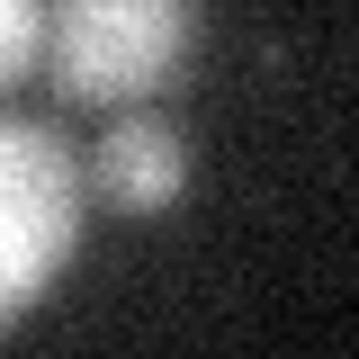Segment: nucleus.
<instances>
[{
  "label": "nucleus",
  "mask_w": 359,
  "mask_h": 359,
  "mask_svg": "<svg viewBox=\"0 0 359 359\" xmlns=\"http://www.w3.org/2000/svg\"><path fill=\"white\" fill-rule=\"evenodd\" d=\"M99 198L117 216H162L189 198V135L153 108H126L99 144Z\"/></svg>",
  "instance_id": "nucleus-3"
},
{
  "label": "nucleus",
  "mask_w": 359,
  "mask_h": 359,
  "mask_svg": "<svg viewBox=\"0 0 359 359\" xmlns=\"http://www.w3.org/2000/svg\"><path fill=\"white\" fill-rule=\"evenodd\" d=\"M198 0H45V63L81 108H144L189 72Z\"/></svg>",
  "instance_id": "nucleus-1"
},
{
  "label": "nucleus",
  "mask_w": 359,
  "mask_h": 359,
  "mask_svg": "<svg viewBox=\"0 0 359 359\" xmlns=\"http://www.w3.org/2000/svg\"><path fill=\"white\" fill-rule=\"evenodd\" d=\"M81 243V162L36 117H0V332L63 278Z\"/></svg>",
  "instance_id": "nucleus-2"
},
{
  "label": "nucleus",
  "mask_w": 359,
  "mask_h": 359,
  "mask_svg": "<svg viewBox=\"0 0 359 359\" xmlns=\"http://www.w3.org/2000/svg\"><path fill=\"white\" fill-rule=\"evenodd\" d=\"M36 45H45V0H0V90L36 63Z\"/></svg>",
  "instance_id": "nucleus-4"
}]
</instances>
